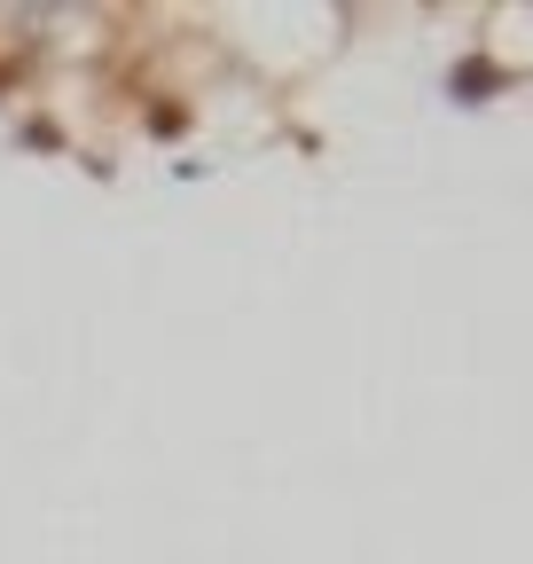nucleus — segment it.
<instances>
[{
	"instance_id": "f257e3e1",
	"label": "nucleus",
	"mask_w": 533,
	"mask_h": 564,
	"mask_svg": "<svg viewBox=\"0 0 533 564\" xmlns=\"http://www.w3.org/2000/svg\"><path fill=\"white\" fill-rule=\"evenodd\" d=\"M447 87H455V102H487L494 87H510V70H502V63H487V55H463Z\"/></svg>"
}]
</instances>
